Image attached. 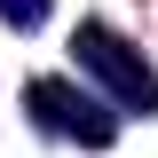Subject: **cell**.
Here are the masks:
<instances>
[{
  "label": "cell",
  "instance_id": "obj_1",
  "mask_svg": "<svg viewBox=\"0 0 158 158\" xmlns=\"http://www.w3.org/2000/svg\"><path fill=\"white\" fill-rule=\"evenodd\" d=\"M71 48H79V71H95L103 87H111L118 111H158V71H150V63H142L135 48L111 32V24H79Z\"/></svg>",
  "mask_w": 158,
  "mask_h": 158
},
{
  "label": "cell",
  "instance_id": "obj_3",
  "mask_svg": "<svg viewBox=\"0 0 158 158\" xmlns=\"http://www.w3.org/2000/svg\"><path fill=\"white\" fill-rule=\"evenodd\" d=\"M48 8H56V0H0V24H8V32H40Z\"/></svg>",
  "mask_w": 158,
  "mask_h": 158
},
{
  "label": "cell",
  "instance_id": "obj_2",
  "mask_svg": "<svg viewBox=\"0 0 158 158\" xmlns=\"http://www.w3.org/2000/svg\"><path fill=\"white\" fill-rule=\"evenodd\" d=\"M24 103H32V118L48 127V135H63V142H79V150H111V135H118V118H111V103H95L87 87H71V79H32L24 87Z\"/></svg>",
  "mask_w": 158,
  "mask_h": 158
}]
</instances>
